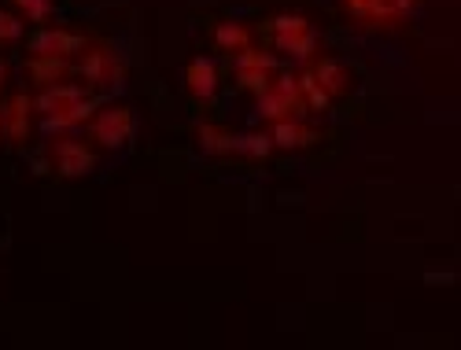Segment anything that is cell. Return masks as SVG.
Masks as SVG:
<instances>
[{
    "label": "cell",
    "instance_id": "6da1fadb",
    "mask_svg": "<svg viewBox=\"0 0 461 350\" xmlns=\"http://www.w3.org/2000/svg\"><path fill=\"white\" fill-rule=\"evenodd\" d=\"M262 33H266V45L277 49L288 59H295V63H303V67L321 56V37H318L314 22L299 12H281L274 19H266Z\"/></svg>",
    "mask_w": 461,
    "mask_h": 350
},
{
    "label": "cell",
    "instance_id": "7a4b0ae2",
    "mask_svg": "<svg viewBox=\"0 0 461 350\" xmlns=\"http://www.w3.org/2000/svg\"><path fill=\"white\" fill-rule=\"evenodd\" d=\"M74 74L82 77L86 89H119L126 82V63L122 56L107 45H89L86 52L74 56Z\"/></svg>",
    "mask_w": 461,
    "mask_h": 350
},
{
    "label": "cell",
    "instance_id": "3957f363",
    "mask_svg": "<svg viewBox=\"0 0 461 350\" xmlns=\"http://www.w3.org/2000/svg\"><path fill=\"white\" fill-rule=\"evenodd\" d=\"M255 107H258V119L266 126L281 122V119H303L306 107H303V96H299V85H295V70L274 74L270 89L255 96Z\"/></svg>",
    "mask_w": 461,
    "mask_h": 350
},
{
    "label": "cell",
    "instance_id": "277c9868",
    "mask_svg": "<svg viewBox=\"0 0 461 350\" xmlns=\"http://www.w3.org/2000/svg\"><path fill=\"white\" fill-rule=\"evenodd\" d=\"M417 4L420 0H339V8L348 12L358 26H369V30L402 26L417 12Z\"/></svg>",
    "mask_w": 461,
    "mask_h": 350
},
{
    "label": "cell",
    "instance_id": "5b68a950",
    "mask_svg": "<svg viewBox=\"0 0 461 350\" xmlns=\"http://www.w3.org/2000/svg\"><path fill=\"white\" fill-rule=\"evenodd\" d=\"M86 130H89L93 148L119 151V148H126V144L133 140V133H137V114H133L130 107H122V103H114V107L104 103V107L93 114V122H89Z\"/></svg>",
    "mask_w": 461,
    "mask_h": 350
},
{
    "label": "cell",
    "instance_id": "8992f818",
    "mask_svg": "<svg viewBox=\"0 0 461 350\" xmlns=\"http://www.w3.org/2000/svg\"><path fill=\"white\" fill-rule=\"evenodd\" d=\"M277 52L274 49H258V45H248L244 52L233 56V70H237V85L251 96L266 93L274 82V74H277Z\"/></svg>",
    "mask_w": 461,
    "mask_h": 350
},
{
    "label": "cell",
    "instance_id": "52a82bcc",
    "mask_svg": "<svg viewBox=\"0 0 461 350\" xmlns=\"http://www.w3.org/2000/svg\"><path fill=\"white\" fill-rule=\"evenodd\" d=\"M104 107V96H93V93H86L82 100H74V103H67V107H59V111H52V114H41L37 119V130H41L45 137H70L74 130H82V126H89L93 122V114Z\"/></svg>",
    "mask_w": 461,
    "mask_h": 350
},
{
    "label": "cell",
    "instance_id": "ba28073f",
    "mask_svg": "<svg viewBox=\"0 0 461 350\" xmlns=\"http://www.w3.org/2000/svg\"><path fill=\"white\" fill-rule=\"evenodd\" d=\"M52 170L67 181H82L96 170V151L93 144L78 140V137H56L52 144Z\"/></svg>",
    "mask_w": 461,
    "mask_h": 350
},
{
    "label": "cell",
    "instance_id": "9c48e42d",
    "mask_svg": "<svg viewBox=\"0 0 461 350\" xmlns=\"http://www.w3.org/2000/svg\"><path fill=\"white\" fill-rule=\"evenodd\" d=\"M86 49H89V37L78 33V30L37 26V33H30V56H63V59H74Z\"/></svg>",
    "mask_w": 461,
    "mask_h": 350
},
{
    "label": "cell",
    "instance_id": "30bf717a",
    "mask_svg": "<svg viewBox=\"0 0 461 350\" xmlns=\"http://www.w3.org/2000/svg\"><path fill=\"white\" fill-rule=\"evenodd\" d=\"M33 122H37V114H33V96L30 93H12L5 103H0V130H5V140L23 148L33 133Z\"/></svg>",
    "mask_w": 461,
    "mask_h": 350
},
{
    "label": "cell",
    "instance_id": "8fae6325",
    "mask_svg": "<svg viewBox=\"0 0 461 350\" xmlns=\"http://www.w3.org/2000/svg\"><path fill=\"white\" fill-rule=\"evenodd\" d=\"M274 140V151H299V148H311L321 140V133L314 126H306L303 119H281V122H270L266 126Z\"/></svg>",
    "mask_w": 461,
    "mask_h": 350
},
{
    "label": "cell",
    "instance_id": "7c38bea8",
    "mask_svg": "<svg viewBox=\"0 0 461 350\" xmlns=\"http://www.w3.org/2000/svg\"><path fill=\"white\" fill-rule=\"evenodd\" d=\"M185 89L192 100H214L218 93V63L207 59V56H196V59H188L185 63Z\"/></svg>",
    "mask_w": 461,
    "mask_h": 350
},
{
    "label": "cell",
    "instance_id": "4fadbf2b",
    "mask_svg": "<svg viewBox=\"0 0 461 350\" xmlns=\"http://www.w3.org/2000/svg\"><path fill=\"white\" fill-rule=\"evenodd\" d=\"M306 67H311V74H314V82L332 96V100H339V96H348L351 93V82H355V77H351V70L348 67H343L339 59H329V56H318V59H311V63H306Z\"/></svg>",
    "mask_w": 461,
    "mask_h": 350
},
{
    "label": "cell",
    "instance_id": "5bb4252c",
    "mask_svg": "<svg viewBox=\"0 0 461 350\" xmlns=\"http://www.w3.org/2000/svg\"><path fill=\"white\" fill-rule=\"evenodd\" d=\"M89 89L82 85V82H56V85H45L41 93H33V114L41 119V114H52V111H59V107H67V103H74V100H82Z\"/></svg>",
    "mask_w": 461,
    "mask_h": 350
},
{
    "label": "cell",
    "instance_id": "9a60e30c",
    "mask_svg": "<svg viewBox=\"0 0 461 350\" xmlns=\"http://www.w3.org/2000/svg\"><path fill=\"white\" fill-rule=\"evenodd\" d=\"M70 70H74V63L63 59V56H30V59H26V77H30L37 89L56 85V82H67Z\"/></svg>",
    "mask_w": 461,
    "mask_h": 350
},
{
    "label": "cell",
    "instance_id": "2e32d148",
    "mask_svg": "<svg viewBox=\"0 0 461 350\" xmlns=\"http://www.w3.org/2000/svg\"><path fill=\"white\" fill-rule=\"evenodd\" d=\"M211 41H214V49L237 56V52H244L248 45H255V30H251L248 22L225 19V22H214V26H211Z\"/></svg>",
    "mask_w": 461,
    "mask_h": 350
},
{
    "label": "cell",
    "instance_id": "e0dca14e",
    "mask_svg": "<svg viewBox=\"0 0 461 350\" xmlns=\"http://www.w3.org/2000/svg\"><path fill=\"white\" fill-rule=\"evenodd\" d=\"M274 155V140L266 130H244L233 137V159H248V163H266Z\"/></svg>",
    "mask_w": 461,
    "mask_h": 350
},
{
    "label": "cell",
    "instance_id": "ac0fdd59",
    "mask_svg": "<svg viewBox=\"0 0 461 350\" xmlns=\"http://www.w3.org/2000/svg\"><path fill=\"white\" fill-rule=\"evenodd\" d=\"M233 130H225L218 122H200L196 126V144L203 155H214V159H233Z\"/></svg>",
    "mask_w": 461,
    "mask_h": 350
},
{
    "label": "cell",
    "instance_id": "d6986e66",
    "mask_svg": "<svg viewBox=\"0 0 461 350\" xmlns=\"http://www.w3.org/2000/svg\"><path fill=\"white\" fill-rule=\"evenodd\" d=\"M295 85H299V96H303V107H306V111L321 114V111H329V107H332V96L314 82L311 67H299V70H295Z\"/></svg>",
    "mask_w": 461,
    "mask_h": 350
},
{
    "label": "cell",
    "instance_id": "ffe728a7",
    "mask_svg": "<svg viewBox=\"0 0 461 350\" xmlns=\"http://www.w3.org/2000/svg\"><path fill=\"white\" fill-rule=\"evenodd\" d=\"M12 4L23 15V22H33V26H45L52 19V12H56L52 0H12Z\"/></svg>",
    "mask_w": 461,
    "mask_h": 350
},
{
    "label": "cell",
    "instance_id": "44dd1931",
    "mask_svg": "<svg viewBox=\"0 0 461 350\" xmlns=\"http://www.w3.org/2000/svg\"><path fill=\"white\" fill-rule=\"evenodd\" d=\"M23 33H26V22L19 12H8V8H0V45H15L23 41Z\"/></svg>",
    "mask_w": 461,
    "mask_h": 350
},
{
    "label": "cell",
    "instance_id": "7402d4cb",
    "mask_svg": "<svg viewBox=\"0 0 461 350\" xmlns=\"http://www.w3.org/2000/svg\"><path fill=\"white\" fill-rule=\"evenodd\" d=\"M30 170H33L37 177H45V174L52 170V159H41V155H37V159H30Z\"/></svg>",
    "mask_w": 461,
    "mask_h": 350
},
{
    "label": "cell",
    "instance_id": "603a6c76",
    "mask_svg": "<svg viewBox=\"0 0 461 350\" xmlns=\"http://www.w3.org/2000/svg\"><path fill=\"white\" fill-rule=\"evenodd\" d=\"M5 82H8V63L0 59V93H5Z\"/></svg>",
    "mask_w": 461,
    "mask_h": 350
},
{
    "label": "cell",
    "instance_id": "cb8c5ba5",
    "mask_svg": "<svg viewBox=\"0 0 461 350\" xmlns=\"http://www.w3.org/2000/svg\"><path fill=\"white\" fill-rule=\"evenodd\" d=\"M0 140H5V130H0Z\"/></svg>",
    "mask_w": 461,
    "mask_h": 350
}]
</instances>
